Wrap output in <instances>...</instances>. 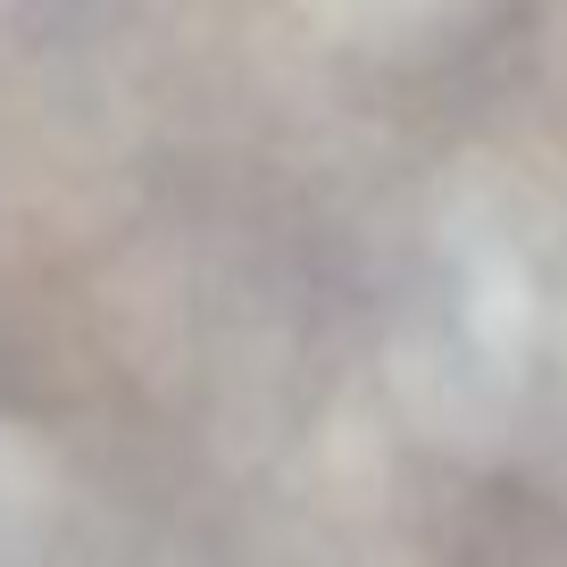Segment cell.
Masks as SVG:
<instances>
[{"mask_svg":"<svg viewBox=\"0 0 567 567\" xmlns=\"http://www.w3.org/2000/svg\"><path fill=\"white\" fill-rule=\"evenodd\" d=\"M359 9H401V0H359Z\"/></svg>","mask_w":567,"mask_h":567,"instance_id":"1","label":"cell"}]
</instances>
